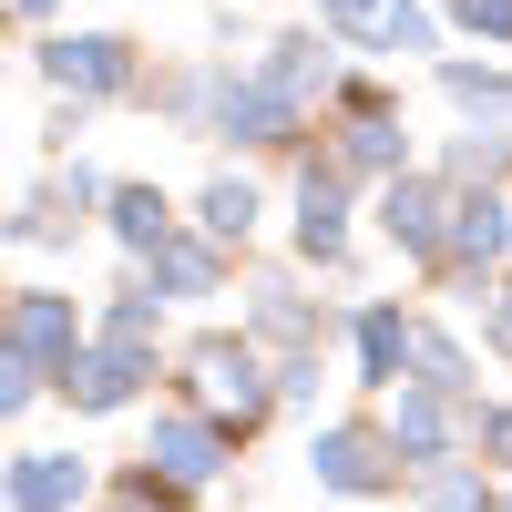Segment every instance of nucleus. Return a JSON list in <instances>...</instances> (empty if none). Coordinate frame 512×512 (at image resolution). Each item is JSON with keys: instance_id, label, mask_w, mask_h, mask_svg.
I'll list each match as a JSON object with an SVG mask.
<instances>
[{"instance_id": "obj_1", "label": "nucleus", "mask_w": 512, "mask_h": 512, "mask_svg": "<svg viewBox=\"0 0 512 512\" xmlns=\"http://www.w3.org/2000/svg\"><path fill=\"white\" fill-rule=\"evenodd\" d=\"M11 359H31L41 379H82V318H72V297L62 287H21V308H11Z\"/></svg>"}, {"instance_id": "obj_2", "label": "nucleus", "mask_w": 512, "mask_h": 512, "mask_svg": "<svg viewBox=\"0 0 512 512\" xmlns=\"http://www.w3.org/2000/svg\"><path fill=\"white\" fill-rule=\"evenodd\" d=\"M41 72L62 82V93H134V41H113V31H62V41H41Z\"/></svg>"}, {"instance_id": "obj_3", "label": "nucleus", "mask_w": 512, "mask_h": 512, "mask_svg": "<svg viewBox=\"0 0 512 512\" xmlns=\"http://www.w3.org/2000/svg\"><path fill=\"white\" fill-rule=\"evenodd\" d=\"M318 482L328 492H400V441L390 431H359V420H349V431H318Z\"/></svg>"}, {"instance_id": "obj_4", "label": "nucleus", "mask_w": 512, "mask_h": 512, "mask_svg": "<svg viewBox=\"0 0 512 512\" xmlns=\"http://www.w3.org/2000/svg\"><path fill=\"white\" fill-rule=\"evenodd\" d=\"M451 195L441 185H420V175H390V185H379V226H390V246L400 256H441L451 246Z\"/></svg>"}, {"instance_id": "obj_5", "label": "nucleus", "mask_w": 512, "mask_h": 512, "mask_svg": "<svg viewBox=\"0 0 512 512\" xmlns=\"http://www.w3.org/2000/svg\"><path fill=\"white\" fill-rule=\"evenodd\" d=\"M297 246H308L318 267L349 246V175H338V164H308V175H297Z\"/></svg>"}, {"instance_id": "obj_6", "label": "nucleus", "mask_w": 512, "mask_h": 512, "mask_svg": "<svg viewBox=\"0 0 512 512\" xmlns=\"http://www.w3.org/2000/svg\"><path fill=\"white\" fill-rule=\"evenodd\" d=\"M82 492H93V472L72 451H21L11 461V512H72Z\"/></svg>"}, {"instance_id": "obj_7", "label": "nucleus", "mask_w": 512, "mask_h": 512, "mask_svg": "<svg viewBox=\"0 0 512 512\" xmlns=\"http://www.w3.org/2000/svg\"><path fill=\"white\" fill-rule=\"evenodd\" d=\"M134 390H144V349H123V338H103V349L82 359V379H62L72 410H123Z\"/></svg>"}, {"instance_id": "obj_8", "label": "nucleus", "mask_w": 512, "mask_h": 512, "mask_svg": "<svg viewBox=\"0 0 512 512\" xmlns=\"http://www.w3.org/2000/svg\"><path fill=\"white\" fill-rule=\"evenodd\" d=\"M256 82H267V93H287V103L328 93V82H338V41H318V31H287V41H277V62L256 72Z\"/></svg>"}, {"instance_id": "obj_9", "label": "nucleus", "mask_w": 512, "mask_h": 512, "mask_svg": "<svg viewBox=\"0 0 512 512\" xmlns=\"http://www.w3.org/2000/svg\"><path fill=\"white\" fill-rule=\"evenodd\" d=\"M216 451H226V431H205V420H154V461H164V482H175V492L216 482Z\"/></svg>"}, {"instance_id": "obj_10", "label": "nucleus", "mask_w": 512, "mask_h": 512, "mask_svg": "<svg viewBox=\"0 0 512 512\" xmlns=\"http://www.w3.org/2000/svg\"><path fill=\"white\" fill-rule=\"evenodd\" d=\"M502 246H512V205L502 195H451V256L461 267H492Z\"/></svg>"}, {"instance_id": "obj_11", "label": "nucleus", "mask_w": 512, "mask_h": 512, "mask_svg": "<svg viewBox=\"0 0 512 512\" xmlns=\"http://www.w3.org/2000/svg\"><path fill=\"white\" fill-rule=\"evenodd\" d=\"M195 379H205V390H226V400H236V420L267 400V369H256L246 338H205V349H195Z\"/></svg>"}, {"instance_id": "obj_12", "label": "nucleus", "mask_w": 512, "mask_h": 512, "mask_svg": "<svg viewBox=\"0 0 512 512\" xmlns=\"http://www.w3.org/2000/svg\"><path fill=\"white\" fill-rule=\"evenodd\" d=\"M103 205H113V236L134 246V256H164V246H175V216H164V195H154V185H113Z\"/></svg>"}, {"instance_id": "obj_13", "label": "nucleus", "mask_w": 512, "mask_h": 512, "mask_svg": "<svg viewBox=\"0 0 512 512\" xmlns=\"http://www.w3.org/2000/svg\"><path fill=\"white\" fill-rule=\"evenodd\" d=\"M390 441H400L410 461H441V451H451V400H441V390H400Z\"/></svg>"}, {"instance_id": "obj_14", "label": "nucleus", "mask_w": 512, "mask_h": 512, "mask_svg": "<svg viewBox=\"0 0 512 512\" xmlns=\"http://www.w3.org/2000/svg\"><path fill=\"white\" fill-rule=\"evenodd\" d=\"M359 359H369V379H400L420 359V328L400 308H359Z\"/></svg>"}, {"instance_id": "obj_15", "label": "nucleus", "mask_w": 512, "mask_h": 512, "mask_svg": "<svg viewBox=\"0 0 512 512\" xmlns=\"http://www.w3.org/2000/svg\"><path fill=\"white\" fill-rule=\"evenodd\" d=\"M195 226L216 236V246H246V236H256V185H246V175H216L205 205H195Z\"/></svg>"}, {"instance_id": "obj_16", "label": "nucleus", "mask_w": 512, "mask_h": 512, "mask_svg": "<svg viewBox=\"0 0 512 512\" xmlns=\"http://www.w3.org/2000/svg\"><path fill=\"white\" fill-rule=\"evenodd\" d=\"M390 154H400V134H390V123H379V113H359L349 123V134H338V175H390Z\"/></svg>"}, {"instance_id": "obj_17", "label": "nucleus", "mask_w": 512, "mask_h": 512, "mask_svg": "<svg viewBox=\"0 0 512 512\" xmlns=\"http://www.w3.org/2000/svg\"><path fill=\"white\" fill-rule=\"evenodd\" d=\"M216 277H226V267H216V246H195V236H175V246L154 256V287H175V297H205Z\"/></svg>"}, {"instance_id": "obj_18", "label": "nucleus", "mask_w": 512, "mask_h": 512, "mask_svg": "<svg viewBox=\"0 0 512 512\" xmlns=\"http://www.w3.org/2000/svg\"><path fill=\"white\" fill-rule=\"evenodd\" d=\"M441 93H451L461 113H512V72H482V62H451V72H441Z\"/></svg>"}, {"instance_id": "obj_19", "label": "nucleus", "mask_w": 512, "mask_h": 512, "mask_svg": "<svg viewBox=\"0 0 512 512\" xmlns=\"http://www.w3.org/2000/svg\"><path fill=\"white\" fill-rule=\"evenodd\" d=\"M256 328H267V338H318V318L297 308V287H287V277L256 287Z\"/></svg>"}, {"instance_id": "obj_20", "label": "nucleus", "mask_w": 512, "mask_h": 512, "mask_svg": "<svg viewBox=\"0 0 512 512\" xmlns=\"http://www.w3.org/2000/svg\"><path fill=\"white\" fill-rule=\"evenodd\" d=\"M379 41H390V52H431V11H420V0H390Z\"/></svg>"}, {"instance_id": "obj_21", "label": "nucleus", "mask_w": 512, "mask_h": 512, "mask_svg": "<svg viewBox=\"0 0 512 512\" xmlns=\"http://www.w3.org/2000/svg\"><path fill=\"white\" fill-rule=\"evenodd\" d=\"M451 11L472 21V31H492V41H512V0H451Z\"/></svg>"}, {"instance_id": "obj_22", "label": "nucleus", "mask_w": 512, "mask_h": 512, "mask_svg": "<svg viewBox=\"0 0 512 512\" xmlns=\"http://www.w3.org/2000/svg\"><path fill=\"white\" fill-rule=\"evenodd\" d=\"M492 338H502V349H512V297H502V308H492Z\"/></svg>"}, {"instance_id": "obj_23", "label": "nucleus", "mask_w": 512, "mask_h": 512, "mask_svg": "<svg viewBox=\"0 0 512 512\" xmlns=\"http://www.w3.org/2000/svg\"><path fill=\"white\" fill-rule=\"evenodd\" d=\"M492 512H512V492H502V502H492Z\"/></svg>"}]
</instances>
